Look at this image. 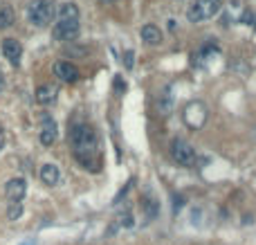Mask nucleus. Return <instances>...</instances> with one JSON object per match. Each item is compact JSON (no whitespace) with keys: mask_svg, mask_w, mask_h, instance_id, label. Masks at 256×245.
<instances>
[{"mask_svg":"<svg viewBox=\"0 0 256 245\" xmlns=\"http://www.w3.org/2000/svg\"><path fill=\"white\" fill-rule=\"evenodd\" d=\"M144 210H146V216L148 218H155V214H158V202L155 200H148V198H144Z\"/></svg>","mask_w":256,"mask_h":245,"instance_id":"obj_18","label":"nucleus"},{"mask_svg":"<svg viewBox=\"0 0 256 245\" xmlns=\"http://www.w3.org/2000/svg\"><path fill=\"white\" fill-rule=\"evenodd\" d=\"M120 225H122V228H132V225H135V220H132V214H130V212H126V214L120 216Z\"/></svg>","mask_w":256,"mask_h":245,"instance_id":"obj_20","label":"nucleus"},{"mask_svg":"<svg viewBox=\"0 0 256 245\" xmlns=\"http://www.w3.org/2000/svg\"><path fill=\"white\" fill-rule=\"evenodd\" d=\"M2 86H4V81H2V74H0V90H2Z\"/></svg>","mask_w":256,"mask_h":245,"instance_id":"obj_24","label":"nucleus"},{"mask_svg":"<svg viewBox=\"0 0 256 245\" xmlns=\"http://www.w3.org/2000/svg\"><path fill=\"white\" fill-rule=\"evenodd\" d=\"M2 54L12 66H18L22 56V43L18 38H4L2 40Z\"/></svg>","mask_w":256,"mask_h":245,"instance_id":"obj_9","label":"nucleus"},{"mask_svg":"<svg viewBox=\"0 0 256 245\" xmlns=\"http://www.w3.org/2000/svg\"><path fill=\"white\" fill-rule=\"evenodd\" d=\"M56 135H58L56 122L50 120V117H43V124H40V133H38L40 144H43V146H52V144L56 142Z\"/></svg>","mask_w":256,"mask_h":245,"instance_id":"obj_10","label":"nucleus"},{"mask_svg":"<svg viewBox=\"0 0 256 245\" xmlns=\"http://www.w3.org/2000/svg\"><path fill=\"white\" fill-rule=\"evenodd\" d=\"M252 30L256 32V14H254V18H252Z\"/></svg>","mask_w":256,"mask_h":245,"instance_id":"obj_22","label":"nucleus"},{"mask_svg":"<svg viewBox=\"0 0 256 245\" xmlns=\"http://www.w3.org/2000/svg\"><path fill=\"white\" fill-rule=\"evenodd\" d=\"M99 2H104V4H110V2H117V0H99Z\"/></svg>","mask_w":256,"mask_h":245,"instance_id":"obj_23","label":"nucleus"},{"mask_svg":"<svg viewBox=\"0 0 256 245\" xmlns=\"http://www.w3.org/2000/svg\"><path fill=\"white\" fill-rule=\"evenodd\" d=\"M22 245H34V241H27V243H22Z\"/></svg>","mask_w":256,"mask_h":245,"instance_id":"obj_25","label":"nucleus"},{"mask_svg":"<svg viewBox=\"0 0 256 245\" xmlns=\"http://www.w3.org/2000/svg\"><path fill=\"white\" fill-rule=\"evenodd\" d=\"M34 99H36V104H40V106H48V104H52L54 99H56V88H54L52 84L38 86L34 92Z\"/></svg>","mask_w":256,"mask_h":245,"instance_id":"obj_11","label":"nucleus"},{"mask_svg":"<svg viewBox=\"0 0 256 245\" xmlns=\"http://www.w3.org/2000/svg\"><path fill=\"white\" fill-rule=\"evenodd\" d=\"M22 216V205L20 202H12L9 205V210H7V218L9 220H18Z\"/></svg>","mask_w":256,"mask_h":245,"instance_id":"obj_17","label":"nucleus"},{"mask_svg":"<svg viewBox=\"0 0 256 245\" xmlns=\"http://www.w3.org/2000/svg\"><path fill=\"white\" fill-rule=\"evenodd\" d=\"M222 9V0H196L186 9V20L189 22H202L214 18Z\"/></svg>","mask_w":256,"mask_h":245,"instance_id":"obj_3","label":"nucleus"},{"mask_svg":"<svg viewBox=\"0 0 256 245\" xmlns=\"http://www.w3.org/2000/svg\"><path fill=\"white\" fill-rule=\"evenodd\" d=\"M171 94H168V90H164L162 94H160L158 99V110L162 112V115H168V110H171Z\"/></svg>","mask_w":256,"mask_h":245,"instance_id":"obj_16","label":"nucleus"},{"mask_svg":"<svg viewBox=\"0 0 256 245\" xmlns=\"http://www.w3.org/2000/svg\"><path fill=\"white\" fill-rule=\"evenodd\" d=\"M184 122H186V126L194 130L202 128V124L207 122V108L200 102H191L189 106L184 108Z\"/></svg>","mask_w":256,"mask_h":245,"instance_id":"obj_5","label":"nucleus"},{"mask_svg":"<svg viewBox=\"0 0 256 245\" xmlns=\"http://www.w3.org/2000/svg\"><path fill=\"white\" fill-rule=\"evenodd\" d=\"M142 40H144L146 45H160L162 43V32H160L158 25H153V22H148V25L142 27Z\"/></svg>","mask_w":256,"mask_h":245,"instance_id":"obj_13","label":"nucleus"},{"mask_svg":"<svg viewBox=\"0 0 256 245\" xmlns=\"http://www.w3.org/2000/svg\"><path fill=\"white\" fill-rule=\"evenodd\" d=\"M54 74H56L61 81H66V84H74V81L81 76V72H79V68H76L74 63L58 61V63H54Z\"/></svg>","mask_w":256,"mask_h":245,"instance_id":"obj_7","label":"nucleus"},{"mask_svg":"<svg viewBox=\"0 0 256 245\" xmlns=\"http://www.w3.org/2000/svg\"><path fill=\"white\" fill-rule=\"evenodd\" d=\"M52 36L61 43L66 40H74L79 36V20H58L56 25L52 27Z\"/></svg>","mask_w":256,"mask_h":245,"instance_id":"obj_6","label":"nucleus"},{"mask_svg":"<svg viewBox=\"0 0 256 245\" xmlns=\"http://www.w3.org/2000/svg\"><path fill=\"white\" fill-rule=\"evenodd\" d=\"M2 148H4V130L0 128V151H2Z\"/></svg>","mask_w":256,"mask_h":245,"instance_id":"obj_21","label":"nucleus"},{"mask_svg":"<svg viewBox=\"0 0 256 245\" xmlns=\"http://www.w3.org/2000/svg\"><path fill=\"white\" fill-rule=\"evenodd\" d=\"M27 194V182L25 178H12L7 184H4V196L12 202H20Z\"/></svg>","mask_w":256,"mask_h":245,"instance_id":"obj_8","label":"nucleus"},{"mask_svg":"<svg viewBox=\"0 0 256 245\" xmlns=\"http://www.w3.org/2000/svg\"><path fill=\"white\" fill-rule=\"evenodd\" d=\"M54 2L52 0H32L27 4V20L36 27H45L52 22V16H54Z\"/></svg>","mask_w":256,"mask_h":245,"instance_id":"obj_2","label":"nucleus"},{"mask_svg":"<svg viewBox=\"0 0 256 245\" xmlns=\"http://www.w3.org/2000/svg\"><path fill=\"white\" fill-rule=\"evenodd\" d=\"M70 144L74 148V158L79 160V164L84 169L99 171V160H97V133L92 130V126L79 122L72 126L70 130Z\"/></svg>","mask_w":256,"mask_h":245,"instance_id":"obj_1","label":"nucleus"},{"mask_svg":"<svg viewBox=\"0 0 256 245\" xmlns=\"http://www.w3.org/2000/svg\"><path fill=\"white\" fill-rule=\"evenodd\" d=\"M171 158L178 162L180 166H196V151L186 140H173L171 142Z\"/></svg>","mask_w":256,"mask_h":245,"instance_id":"obj_4","label":"nucleus"},{"mask_svg":"<svg viewBox=\"0 0 256 245\" xmlns=\"http://www.w3.org/2000/svg\"><path fill=\"white\" fill-rule=\"evenodd\" d=\"M16 16H14V9L7 2H0V30H9L14 25Z\"/></svg>","mask_w":256,"mask_h":245,"instance_id":"obj_15","label":"nucleus"},{"mask_svg":"<svg viewBox=\"0 0 256 245\" xmlns=\"http://www.w3.org/2000/svg\"><path fill=\"white\" fill-rule=\"evenodd\" d=\"M124 66H126V70H132V66H135V52L132 50H126L124 52Z\"/></svg>","mask_w":256,"mask_h":245,"instance_id":"obj_19","label":"nucleus"},{"mask_svg":"<svg viewBox=\"0 0 256 245\" xmlns=\"http://www.w3.org/2000/svg\"><path fill=\"white\" fill-rule=\"evenodd\" d=\"M40 180H43L48 187H54V184H58V180H61V171H58V166L52 164V162L43 164V166H40Z\"/></svg>","mask_w":256,"mask_h":245,"instance_id":"obj_12","label":"nucleus"},{"mask_svg":"<svg viewBox=\"0 0 256 245\" xmlns=\"http://www.w3.org/2000/svg\"><path fill=\"white\" fill-rule=\"evenodd\" d=\"M58 20H79V7L74 2H61L56 7Z\"/></svg>","mask_w":256,"mask_h":245,"instance_id":"obj_14","label":"nucleus"}]
</instances>
